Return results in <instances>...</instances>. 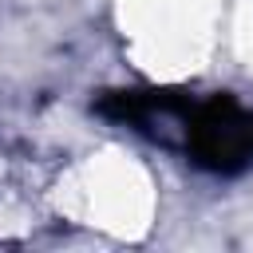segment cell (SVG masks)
<instances>
[{
  "label": "cell",
  "mask_w": 253,
  "mask_h": 253,
  "mask_svg": "<svg viewBox=\"0 0 253 253\" xmlns=\"http://www.w3.org/2000/svg\"><path fill=\"white\" fill-rule=\"evenodd\" d=\"M150 213L154 182L134 154L99 150L55 174V217H71L115 237H134L150 225Z\"/></svg>",
  "instance_id": "cell-1"
},
{
  "label": "cell",
  "mask_w": 253,
  "mask_h": 253,
  "mask_svg": "<svg viewBox=\"0 0 253 253\" xmlns=\"http://www.w3.org/2000/svg\"><path fill=\"white\" fill-rule=\"evenodd\" d=\"M55 217V174L0 142V241H28Z\"/></svg>",
  "instance_id": "cell-3"
},
{
  "label": "cell",
  "mask_w": 253,
  "mask_h": 253,
  "mask_svg": "<svg viewBox=\"0 0 253 253\" xmlns=\"http://www.w3.org/2000/svg\"><path fill=\"white\" fill-rule=\"evenodd\" d=\"M115 20L138 67L182 79L213 47L221 0H115Z\"/></svg>",
  "instance_id": "cell-2"
}]
</instances>
